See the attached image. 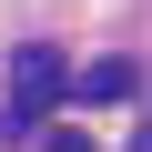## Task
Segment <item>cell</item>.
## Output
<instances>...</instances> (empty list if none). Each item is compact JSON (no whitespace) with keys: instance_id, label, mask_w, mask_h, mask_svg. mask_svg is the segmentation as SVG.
Listing matches in <instances>:
<instances>
[{"instance_id":"1","label":"cell","mask_w":152,"mask_h":152,"mask_svg":"<svg viewBox=\"0 0 152 152\" xmlns=\"http://www.w3.org/2000/svg\"><path fill=\"white\" fill-rule=\"evenodd\" d=\"M61 91H71L61 51H51V41H20V51H10V91H0V102H20V112H51Z\"/></svg>"},{"instance_id":"3","label":"cell","mask_w":152,"mask_h":152,"mask_svg":"<svg viewBox=\"0 0 152 152\" xmlns=\"http://www.w3.org/2000/svg\"><path fill=\"white\" fill-rule=\"evenodd\" d=\"M51 152H91V142H81V132H61V142H51Z\"/></svg>"},{"instance_id":"2","label":"cell","mask_w":152,"mask_h":152,"mask_svg":"<svg viewBox=\"0 0 152 152\" xmlns=\"http://www.w3.org/2000/svg\"><path fill=\"white\" fill-rule=\"evenodd\" d=\"M132 81H142L132 61H91V71H81L71 91H81V102H132Z\"/></svg>"}]
</instances>
